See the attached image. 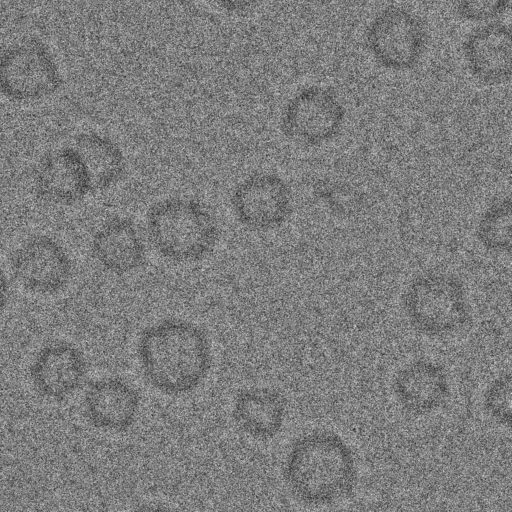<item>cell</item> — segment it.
Returning <instances> with one entry per match:
<instances>
[{
    "label": "cell",
    "mask_w": 512,
    "mask_h": 512,
    "mask_svg": "<svg viewBox=\"0 0 512 512\" xmlns=\"http://www.w3.org/2000/svg\"><path fill=\"white\" fill-rule=\"evenodd\" d=\"M137 357L151 387L168 396H183L199 388L207 378L212 347L199 325L167 318L141 332Z\"/></svg>",
    "instance_id": "cell-1"
},
{
    "label": "cell",
    "mask_w": 512,
    "mask_h": 512,
    "mask_svg": "<svg viewBox=\"0 0 512 512\" xmlns=\"http://www.w3.org/2000/svg\"><path fill=\"white\" fill-rule=\"evenodd\" d=\"M283 475L290 492L308 505H331L353 493L357 467L350 446L337 434L315 431L291 445Z\"/></svg>",
    "instance_id": "cell-2"
},
{
    "label": "cell",
    "mask_w": 512,
    "mask_h": 512,
    "mask_svg": "<svg viewBox=\"0 0 512 512\" xmlns=\"http://www.w3.org/2000/svg\"><path fill=\"white\" fill-rule=\"evenodd\" d=\"M146 229L154 249L178 263L204 259L219 237L214 216L199 202L180 197L154 203L147 211Z\"/></svg>",
    "instance_id": "cell-3"
},
{
    "label": "cell",
    "mask_w": 512,
    "mask_h": 512,
    "mask_svg": "<svg viewBox=\"0 0 512 512\" xmlns=\"http://www.w3.org/2000/svg\"><path fill=\"white\" fill-rule=\"evenodd\" d=\"M402 303L412 327L430 337L459 331L470 316L462 283L447 274L418 276L408 285Z\"/></svg>",
    "instance_id": "cell-4"
},
{
    "label": "cell",
    "mask_w": 512,
    "mask_h": 512,
    "mask_svg": "<svg viewBox=\"0 0 512 512\" xmlns=\"http://www.w3.org/2000/svg\"><path fill=\"white\" fill-rule=\"evenodd\" d=\"M63 84L48 46L37 39L13 43L0 52V94L20 103L47 98Z\"/></svg>",
    "instance_id": "cell-5"
},
{
    "label": "cell",
    "mask_w": 512,
    "mask_h": 512,
    "mask_svg": "<svg viewBox=\"0 0 512 512\" xmlns=\"http://www.w3.org/2000/svg\"><path fill=\"white\" fill-rule=\"evenodd\" d=\"M366 46L374 60L394 71L415 68L428 45V34L422 20L411 11L388 6L368 24Z\"/></svg>",
    "instance_id": "cell-6"
},
{
    "label": "cell",
    "mask_w": 512,
    "mask_h": 512,
    "mask_svg": "<svg viewBox=\"0 0 512 512\" xmlns=\"http://www.w3.org/2000/svg\"><path fill=\"white\" fill-rule=\"evenodd\" d=\"M345 119V109L330 89L312 85L300 89L285 105L283 134L306 145H320L333 139Z\"/></svg>",
    "instance_id": "cell-7"
},
{
    "label": "cell",
    "mask_w": 512,
    "mask_h": 512,
    "mask_svg": "<svg viewBox=\"0 0 512 512\" xmlns=\"http://www.w3.org/2000/svg\"><path fill=\"white\" fill-rule=\"evenodd\" d=\"M238 221L253 231L281 226L292 211V195L287 183L273 173H256L241 181L231 196Z\"/></svg>",
    "instance_id": "cell-8"
},
{
    "label": "cell",
    "mask_w": 512,
    "mask_h": 512,
    "mask_svg": "<svg viewBox=\"0 0 512 512\" xmlns=\"http://www.w3.org/2000/svg\"><path fill=\"white\" fill-rule=\"evenodd\" d=\"M11 271L27 291L51 295L68 284L71 261L58 241L46 235H37L16 249L11 258Z\"/></svg>",
    "instance_id": "cell-9"
},
{
    "label": "cell",
    "mask_w": 512,
    "mask_h": 512,
    "mask_svg": "<svg viewBox=\"0 0 512 512\" xmlns=\"http://www.w3.org/2000/svg\"><path fill=\"white\" fill-rule=\"evenodd\" d=\"M87 363L82 352L68 342L44 346L30 367V378L36 391L51 400L73 395L84 383Z\"/></svg>",
    "instance_id": "cell-10"
},
{
    "label": "cell",
    "mask_w": 512,
    "mask_h": 512,
    "mask_svg": "<svg viewBox=\"0 0 512 512\" xmlns=\"http://www.w3.org/2000/svg\"><path fill=\"white\" fill-rule=\"evenodd\" d=\"M34 184L37 195L55 205L75 204L92 192L88 171L74 147L45 155L37 166Z\"/></svg>",
    "instance_id": "cell-11"
},
{
    "label": "cell",
    "mask_w": 512,
    "mask_h": 512,
    "mask_svg": "<svg viewBox=\"0 0 512 512\" xmlns=\"http://www.w3.org/2000/svg\"><path fill=\"white\" fill-rule=\"evenodd\" d=\"M463 56L470 74L485 85L507 82L512 72L510 28L491 22L472 30L463 43Z\"/></svg>",
    "instance_id": "cell-12"
},
{
    "label": "cell",
    "mask_w": 512,
    "mask_h": 512,
    "mask_svg": "<svg viewBox=\"0 0 512 512\" xmlns=\"http://www.w3.org/2000/svg\"><path fill=\"white\" fill-rule=\"evenodd\" d=\"M140 405L138 390L119 377L94 381L84 395V412L88 421L104 431L124 432L131 428Z\"/></svg>",
    "instance_id": "cell-13"
},
{
    "label": "cell",
    "mask_w": 512,
    "mask_h": 512,
    "mask_svg": "<svg viewBox=\"0 0 512 512\" xmlns=\"http://www.w3.org/2000/svg\"><path fill=\"white\" fill-rule=\"evenodd\" d=\"M392 387L400 406L414 415L436 411L450 394L445 370L427 359H417L404 365L395 374Z\"/></svg>",
    "instance_id": "cell-14"
},
{
    "label": "cell",
    "mask_w": 512,
    "mask_h": 512,
    "mask_svg": "<svg viewBox=\"0 0 512 512\" xmlns=\"http://www.w3.org/2000/svg\"><path fill=\"white\" fill-rule=\"evenodd\" d=\"M91 250L107 271L123 275L142 267L146 247L136 224L126 217L106 221L93 235Z\"/></svg>",
    "instance_id": "cell-15"
},
{
    "label": "cell",
    "mask_w": 512,
    "mask_h": 512,
    "mask_svg": "<svg viewBox=\"0 0 512 512\" xmlns=\"http://www.w3.org/2000/svg\"><path fill=\"white\" fill-rule=\"evenodd\" d=\"M286 412V399L279 391L253 387L238 392L232 416L242 432L254 439L267 441L281 431Z\"/></svg>",
    "instance_id": "cell-16"
},
{
    "label": "cell",
    "mask_w": 512,
    "mask_h": 512,
    "mask_svg": "<svg viewBox=\"0 0 512 512\" xmlns=\"http://www.w3.org/2000/svg\"><path fill=\"white\" fill-rule=\"evenodd\" d=\"M74 148L88 171L92 192L110 188L124 175V154L110 138L95 132L80 133Z\"/></svg>",
    "instance_id": "cell-17"
},
{
    "label": "cell",
    "mask_w": 512,
    "mask_h": 512,
    "mask_svg": "<svg viewBox=\"0 0 512 512\" xmlns=\"http://www.w3.org/2000/svg\"><path fill=\"white\" fill-rule=\"evenodd\" d=\"M477 236L487 249L510 251L511 246V202L501 200L489 207L481 218Z\"/></svg>",
    "instance_id": "cell-18"
},
{
    "label": "cell",
    "mask_w": 512,
    "mask_h": 512,
    "mask_svg": "<svg viewBox=\"0 0 512 512\" xmlns=\"http://www.w3.org/2000/svg\"><path fill=\"white\" fill-rule=\"evenodd\" d=\"M511 374L495 378L484 393L483 405L487 414L501 425L511 424Z\"/></svg>",
    "instance_id": "cell-19"
},
{
    "label": "cell",
    "mask_w": 512,
    "mask_h": 512,
    "mask_svg": "<svg viewBox=\"0 0 512 512\" xmlns=\"http://www.w3.org/2000/svg\"><path fill=\"white\" fill-rule=\"evenodd\" d=\"M456 13L472 22L494 19L509 8L510 0H451Z\"/></svg>",
    "instance_id": "cell-20"
},
{
    "label": "cell",
    "mask_w": 512,
    "mask_h": 512,
    "mask_svg": "<svg viewBox=\"0 0 512 512\" xmlns=\"http://www.w3.org/2000/svg\"><path fill=\"white\" fill-rule=\"evenodd\" d=\"M221 10L227 13L240 14L254 8L261 0H211Z\"/></svg>",
    "instance_id": "cell-21"
},
{
    "label": "cell",
    "mask_w": 512,
    "mask_h": 512,
    "mask_svg": "<svg viewBox=\"0 0 512 512\" xmlns=\"http://www.w3.org/2000/svg\"><path fill=\"white\" fill-rule=\"evenodd\" d=\"M9 281L6 273L0 267V312L5 308L9 299Z\"/></svg>",
    "instance_id": "cell-22"
}]
</instances>
